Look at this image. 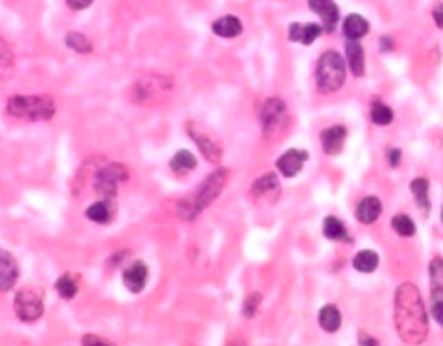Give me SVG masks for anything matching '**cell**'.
I'll list each match as a JSON object with an SVG mask.
<instances>
[{"label": "cell", "instance_id": "obj_29", "mask_svg": "<svg viewBox=\"0 0 443 346\" xmlns=\"http://www.w3.org/2000/svg\"><path fill=\"white\" fill-rule=\"evenodd\" d=\"M56 291L63 300L75 298V294H78V291H80L78 278H75L74 275H71V273H65V275L57 278Z\"/></svg>", "mask_w": 443, "mask_h": 346}, {"label": "cell", "instance_id": "obj_33", "mask_svg": "<svg viewBox=\"0 0 443 346\" xmlns=\"http://www.w3.org/2000/svg\"><path fill=\"white\" fill-rule=\"evenodd\" d=\"M260 303H262V294L251 293L250 296L244 300V303H242V316H244V318H253V316L257 314V311H259Z\"/></svg>", "mask_w": 443, "mask_h": 346}, {"label": "cell", "instance_id": "obj_17", "mask_svg": "<svg viewBox=\"0 0 443 346\" xmlns=\"http://www.w3.org/2000/svg\"><path fill=\"white\" fill-rule=\"evenodd\" d=\"M87 217L97 224H108L115 217V199H101L87 208Z\"/></svg>", "mask_w": 443, "mask_h": 346}, {"label": "cell", "instance_id": "obj_12", "mask_svg": "<svg viewBox=\"0 0 443 346\" xmlns=\"http://www.w3.org/2000/svg\"><path fill=\"white\" fill-rule=\"evenodd\" d=\"M307 4L311 11L320 15L323 31L332 33L339 20V8L336 6V2L334 0H307Z\"/></svg>", "mask_w": 443, "mask_h": 346}, {"label": "cell", "instance_id": "obj_14", "mask_svg": "<svg viewBox=\"0 0 443 346\" xmlns=\"http://www.w3.org/2000/svg\"><path fill=\"white\" fill-rule=\"evenodd\" d=\"M20 268L9 251L0 250V293H8L18 280Z\"/></svg>", "mask_w": 443, "mask_h": 346}, {"label": "cell", "instance_id": "obj_22", "mask_svg": "<svg viewBox=\"0 0 443 346\" xmlns=\"http://www.w3.org/2000/svg\"><path fill=\"white\" fill-rule=\"evenodd\" d=\"M321 232H323L325 239H329V241H332V242L348 241L347 224L343 223L339 217H336V215H329V217H325L323 226H321Z\"/></svg>", "mask_w": 443, "mask_h": 346}, {"label": "cell", "instance_id": "obj_26", "mask_svg": "<svg viewBox=\"0 0 443 346\" xmlns=\"http://www.w3.org/2000/svg\"><path fill=\"white\" fill-rule=\"evenodd\" d=\"M280 183H278V178L275 172H269V174H264L262 178L255 180L253 185H251V196L255 199H262V197L269 196L275 190H278Z\"/></svg>", "mask_w": 443, "mask_h": 346}, {"label": "cell", "instance_id": "obj_28", "mask_svg": "<svg viewBox=\"0 0 443 346\" xmlns=\"http://www.w3.org/2000/svg\"><path fill=\"white\" fill-rule=\"evenodd\" d=\"M370 118H372L373 124H377V126H390L393 122V118H395V113L391 110L390 106L384 104L382 101L375 99L372 101L370 104Z\"/></svg>", "mask_w": 443, "mask_h": 346}, {"label": "cell", "instance_id": "obj_8", "mask_svg": "<svg viewBox=\"0 0 443 346\" xmlns=\"http://www.w3.org/2000/svg\"><path fill=\"white\" fill-rule=\"evenodd\" d=\"M15 312H17L18 320L26 321V323H33V321L40 320L44 314V300L35 289L26 287L20 289L15 294Z\"/></svg>", "mask_w": 443, "mask_h": 346}, {"label": "cell", "instance_id": "obj_18", "mask_svg": "<svg viewBox=\"0 0 443 346\" xmlns=\"http://www.w3.org/2000/svg\"><path fill=\"white\" fill-rule=\"evenodd\" d=\"M345 54H347V62L352 74L356 75V78H363L364 72H366L363 45L357 39H348L347 44H345Z\"/></svg>", "mask_w": 443, "mask_h": 346}, {"label": "cell", "instance_id": "obj_4", "mask_svg": "<svg viewBox=\"0 0 443 346\" xmlns=\"http://www.w3.org/2000/svg\"><path fill=\"white\" fill-rule=\"evenodd\" d=\"M347 79V65L345 60L336 51H325L316 65V88L318 92L327 95L341 90Z\"/></svg>", "mask_w": 443, "mask_h": 346}, {"label": "cell", "instance_id": "obj_3", "mask_svg": "<svg viewBox=\"0 0 443 346\" xmlns=\"http://www.w3.org/2000/svg\"><path fill=\"white\" fill-rule=\"evenodd\" d=\"M6 108L11 117L29 122H44L56 115V102L51 95H13Z\"/></svg>", "mask_w": 443, "mask_h": 346}, {"label": "cell", "instance_id": "obj_19", "mask_svg": "<svg viewBox=\"0 0 443 346\" xmlns=\"http://www.w3.org/2000/svg\"><path fill=\"white\" fill-rule=\"evenodd\" d=\"M212 33L215 36H219V38H237L242 33V22L233 15H226V17H221L219 20H215L212 24Z\"/></svg>", "mask_w": 443, "mask_h": 346}, {"label": "cell", "instance_id": "obj_1", "mask_svg": "<svg viewBox=\"0 0 443 346\" xmlns=\"http://www.w3.org/2000/svg\"><path fill=\"white\" fill-rule=\"evenodd\" d=\"M395 327L406 345H420L427 338L429 321L415 284H402L395 293Z\"/></svg>", "mask_w": 443, "mask_h": 346}, {"label": "cell", "instance_id": "obj_15", "mask_svg": "<svg viewBox=\"0 0 443 346\" xmlns=\"http://www.w3.org/2000/svg\"><path fill=\"white\" fill-rule=\"evenodd\" d=\"M323 33V27L320 24L314 22H307V24H300V22H293L287 29V38L293 44H302V45H312L314 39Z\"/></svg>", "mask_w": 443, "mask_h": 346}, {"label": "cell", "instance_id": "obj_10", "mask_svg": "<svg viewBox=\"0 0 443 346\" xmlns=\"http://www.w3.org/2000/svg\"><path fill=\"white\" fill-rule=\"evenodd\" d=\"M348 129L343 124H336V126L325 127L320 135L321 149L327 156H338L339 153L345 147V142H347Z\"/></svg>", "mask_w": 443, "mask_h": 346}, {"label": "cell", "instance_id": "obj_25", "mask_svg": "<svg viewBox=\"0 0 443 346\" xmlns=\"http://www.w3.org/2000/svg\"><path fill=\"white\" fill-rule=\"evenodd\" d=\"M379 262H381V259H379L377 251L363 250L359 253H356V257L352 260V266H354L356 271L370 275V273H373L379 268Z\"/></svg>", "mask_w": 443, "mask_h": 346}, {"label": "cell", "instance_id": "obj_37", "mask_svg": "<svg viewBox=\"0 0 443 346\" xmlns=\"http://www.w3.org/2000/svg\"><path fill=\"white\" fill-rule=\"evenodd\" d=\"M433 20H435L436 27L443 29V4H436L433 8Z\"/></svg>", "mask_w": 443, "mask_h": 346}, {"label": "cell", "instance_id": "obj_21", "mask_svg": "<svg viewBox=\"0 0 443 346\" xmlns=\"http://www.w3.org/2000/svg\"><path fill=\"white\" fill-rule=\"evenodd\" d=\"M318 323L323 329V332L336 334L341 329V312L336 305L329 303V305L321 307L320 314H318Z\"/></svg>", "mask_w": 443, "mask_h": 346}, {"label": "cell", "instance_id": "obj_41", "mask_svg": "<svg viewBox=\"0 0 443 346\" xmlns=\"http://www.w3.org/2000/svg\"><path fill=\"white\" fill-rule=\"evenodd\" d=\"M442 223H443V206H442Z\"/></svg>", "mask_w": 443, "mask_h": 346}, {"label": "cell", "instance_id": "obj_2", "mask_svg": "<svg viewBox=\"0 0 443 346\" xmlns=\"http://www.w3.org/2000/svg\"><path fill=\"white\" fill-rule=\"evenodd\" d=\"M228 169H217V171L212 172L192 196L181 199L180 205H178V215L187 221H192L194 217H198L206 206L212 205L219 197L224 185L228 181Z\"/></svg>", "mask_w": 443, "mask_h": 346}, {"label": "cell", "instance_id": "obj_30", "mask_svg": "<svg viewBox=\"0 0 443 346\" xmlns=\"http://www.w3.org/2000/svg\"><path fill=\"white\" fill-rule=\"evenodd\" d=\"M391 228L397 235L404 237V239H408V237H413L417 233V224L415 221L406 214H397L393 215V219H391Z\"/></svg>", "mask_w": 443, "mask_h": 346}, {"label": "cell", "instance_id": "obj_11", "mask_svg": "<svg viewBox=\"0 0 443 346\" xmlns=\"http://www.w3.org/2000/svg\"><path fill=\"white\" fill-rule=\"evenodd\" d=\"M309 160V153L303 149H287L277 160V171L284 178H294L303 169V163Z\"/></svg>", "mask_w": 443, "mask_h": 346}, {"label": "cell", "instance_id": "obj_9", "mask_svg": "<svg viewBox=\"0 0 443 346\" xmlns=\"http://www.w3.org/2000/svg\"><path fill=\"white\" fill-rule=\"evenodd\" d=\"M187 131H189L190 138L196 142L199 153L205 156L206 162L219 163L221 160H223V147H221L219 140H217L215 136H212L210 133L205 131L203 127L194 126V124H189Z\"/></svg>", "mask_w": 443, "mask_h": 346}, {"label": "cell", "instance_id": "obj_6", "mask_svg": "<svg viewBox=\"0 0 443 346\" xmlns=\"http://www.w3.org/2000/svg\"><path fill=\"white\" fill-rule=\"evenodd\" d=\"M289 122V110L280 97H268L260 108V127L266 140H275L285 131Z\"/></svg>", "mask_w": 443, "mask_h": 346}, {"label": "cell", "instance_id": "obj_20", "mask_svg": "<svg viewBox=\"0 0 443 346\" xmlns=\"http://www.w3.org/2000/svg\"><path fill=\"white\" fill-rule=\"evenodd\" d=\"M370 31V22L361 15L354 13L348 15L343 22V35L347 36L348 39H361L368 35Z\"/></svg>", "mask_w": 443, "mask_h": 346}, {"label": "cell", "instance_id": "obj_40", "mask_svg": "<svg viewBox=\"0 0 443 346\" xmlns=\"http://www.w3.org/2000/svg\"><path fill=\"white\" fill-rule=\"evenodd\" d=\"M359 345H379V343H377V339H372V338H368L366 334L359 332Z\"/></svg>", "mask_w": 443, "mask_h": 346}, {"label": "cell", "instance_id": "obj_23", "mask_svg": "<svg viewBox=\"0 0 443 346\" xmlns=\"http://www.w3.org/2000/svg\"><path fill=\"white\" fill-rule=\"evenodd\" d=\"M17 62H15V54L9 47V44L0 36V81H8L13 78Z\"/></svg>", "mask_w": 443, "mask_h": 346}, {"label": "cell", "instance_id": "obj_38", "mask_svg": "<svg viewBox=\"0 0 443 346\" xmlns=\"http://www.w3.org/2000/svg\"><path fill=\"white\" fill-rule=\"evenodd\" d=\"M81 343H83V345H110V343L105 341V339L93 338V336H84V338L81 339Z\"/></svg>", "mask_w": 443, "mask_h": 346}, {"label": "cell", "instance_id": "obj_36", "mask_svg": "<svg viewBox=\"0 0 443 346\" xmlns=\"http://www.w3.org/2000/svg\"><path fill=\"white\" fill-rule=\"evenodd\" d=\"M400 162H402V151L397 149V147L388 151V163H390V167H399Z\"/></svg>", "mask_w": 443, "mask_h": 346}, {"label": "cell", "instance_id": "obj_39", "mask_svg": "<svg viewBox=\"0 0 443 346\" xmlns=\"http://www.w3.org/2000/svg\"><path fill=\"white\" fill-rule=\"evenodd\" d=\"M393 39L388 38V36H382L381 38V48H382V53H390L391 48H393V44H391Z\"/></svg>", "mask_w": 443, "mask_h": 346}, {"label": "cell", "instance_id": "obj_7", "mask_svg": "<svg viewBox=\"0 0 443 346\" xmlns=\"http://www.w3.org/2000/svg\"><path fill=\"white\" fill-rule=\"evenodd\" d=\"M129 178L127 167L123 163H110V165L102 167L101 171H97L96 174V192L102 197V199H115L119 187L126 183Z\"/></svg>", "mask_w": 443, "mask_h": 346}, {"label": "cell", "instance_id": "obj_24", "mask_svg": "<svg viewBox=\"0 0 443 346\" xmlns=\"http://www.w3.org/2000/svg\"><path fill=\"white\" fill-rule=\"evenodd\" d=\"M196 165H198V160H196V156L187 149L178 151L171 160V171L174 172L176 176L189 174V172H192L194 169H196Z\"/></svg>", "mask_w": 443, "mask_h": 346}, {"label": "cell", "instance_id": "obj_13", "mask_svg": "<svg viewBox=\"0 0 443 346\" xmlns=\"http://www.w3.org/2000/svg\"><path fill=\"white\" fill-rule=\"evenodd\" d=\"M147 278H150V269L144 262L136 260L133 262L129 268L124 269L123 273V282L126 285V289L133 294H138L144 291L145 284H147Z\"/></svg>", "mask_w": 443, "mask_h": 346}, {"label": "cell", "instance_id": "obj_31", "mask_svg": "<svg viewBox=\"0 0 443 346\" xmlns=\"http://www.w3.org/2000/svg\"><path fill=\"white\" fill-rule=\"evenodd\" d=\"M431 314L443 327V285H431Z\"/></svg>", "mask_w": 443, "mask_h": 346}, {"label": "cell", "instance_id": "obj_16", "mask_svg": "<svg viewBox=\"0 0 443 346\" xmlns=\"http://www.w3.org/2000/svg\"><path fill=\"white\" fill-rule=\"evenodd\" d=\"M382 203L377 196H366L356 206V219L361 224H373L381 217Z\"/></svg>", "mask_w": 443, "mask_h": 346}, {"label": "cell", "instance_id": "obj_32", "mask_svg": "<svg viewBox=\"0 0 443 346\" xmlns=\"http://www.w3.org/2000/svg\"><path fill=\"white\" fill-rule=\"evenodd\" d=\"M66 47H71L78 54H90L92 53V42L81 33H69L65 38Z\"/></svg>", "mask_w": 443, "mask_h": 346}, {"label": "cell", "instance_id": "obj_5", "mask_svg": "<svg viewBox=\"0 0 443 346\" xmlns=\"http://www.w3.org/2000/svg\"><path fill=\"white\" fill-rule=\"evenodd\" d=\"M172 79L165 75H144L138 81H135L132 86L129 97L135 104L141 106H156L162 104L167 95L172 90Z\"/></svg>", "mask_w": 443, "mask_h": 346}, {"label": "cell", "instance_id": "obj_27", "mask_svg": "<svg viewBox=\"0 0 443 346\" xmlns=\"http://www.w3.org/2000/svg\"><path fill=\"white\" fill-rule=\"evenodd\" d=\"M409 189H411V194L415 197V203H417L418 208H422L424 212H429V180L427 178H415L409 185Z\"/></svg>", "mask_w": 443, "mask_h": 346}, {"label": "cell", "instance_id": "obj_34", "mask_svg": "<svg viewBox=\"0 0 443 346\" xmlns=\"http://www.w3.org/2000/svg\"><path fill=\"white\" fill-rule=\"evenodd\" d=\"M429 278L431 285H443V259L435 257L429 262Z\"/></svg>", "mask_w": 443, "mask_h": 346}, {"label": "cell", "instance_id": "obj_35", "mask_svg": "<svg viewBox=\"0 0 443 346\" xmlns=\"http://www.w3.org/2000/svg\"><path fill=\"white\" fill-rule=\"evenodd\" d=\"M66 6L72 9V11H83V9L90 8L93 0H65Z\"/></svg>", "mask_w": 443, "mask_h": 346}]
</instances>
